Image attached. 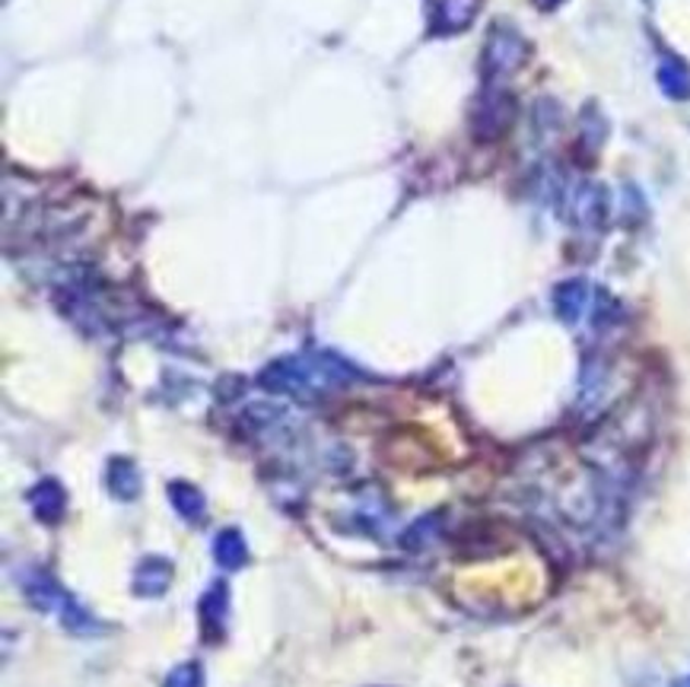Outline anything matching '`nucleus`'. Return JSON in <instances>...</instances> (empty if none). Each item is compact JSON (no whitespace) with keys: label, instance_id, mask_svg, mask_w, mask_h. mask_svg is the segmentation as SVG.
Instances as JSON below:
<instances>
[{"label":"nucleus","instance_id":"1a4fd4ad","mask_svg":"<svg viewBox=\"0 0 690 687\" xmlns=\"http://www.w3.org/2000/svg\"><path fill=\"white\" fill-rule=\"evenodd\" d=\"M30 503H33L35 516H38L42 523L55 525L61 516H65V509H67L65 488H61L58 481H42V484L30 493Z\"/></svg>","mask_w":690,"mask_h":687},{"label":"nucleus","instance_id":"9b49d317","mask_svg":"<svg viewBox=\"0 0 690 687\" xmlns=\"http://www.w3.org/2000/svg\"><path fill=\"white\" fill-rule=\"evenodd\" d=\"M478 0H439L436 7V23L433 33H461L471 20H474Z\"/></svg>","mask_w":690,"mask_h":687},{"label":"nucleus","instance_id":"20e7f679","mask_svg":"<svg viewBox=\"0 0 690 687\" xmlns=\"http://www.w3.org/2000/svg\"><path fill=\"white\" fill-rule=\"evenodd\" d=\"M566 214L573 227L601 229L608 220V192L598 182H579L566 195Z\"/></svg>","mask_w":690,"mask_h":687},{"label":"nucleus","instance_id":"f257e3e1","mask_svg":"<svg viewBox=\"0 0 690 687\" xmlns=\"http://www.w3.org/2000/svg\"><path fill=\"white\" fill-rule=\"evenodd\" d=\"M360 373L337 354L319 351V354H299V357H280L271 366H264L258 382L262 389L274 394H290L299 401H312L319 394L341 389L354 382Z\"/></svg>","mask_w":690,"mask_h":687},{"label":"nucleus","instance_id":"9d476101","mask_svg":"<svg viewBox=\"0 0 690 687\" xmlns=\"http://www.w3.org/2000/svg\"><path fill=\"white\" fill-rule=\"evenodd\" d=\"M23 592H26L30 605L38 608V611H58L61 602L67 598V589H61L58 580H51L48 573H33V576L23 583Z\"/></svg>","mask_w":690,"mask_h":687},{"label":"nucleus","instance_id":"f03ea898","mask_svg":"<svg viewBox=\"0 0 690 687\" xmlns=\"http://www.w3.org/2000/svg\"><path fill=\"white\" fill-rule=\"evenodd\" d=\"M516 115H519V105L509 90H484L471 112V134L484 144L499 140L513 128Z\"/></svg>","mask_w":690,"mask_h":687},{"label":"nucleus","instance_id":"4468645a","mask_svg":"<svg viewBox=\"0 0 690 687\" xmlns=\"http://www.w3.org/2000/svg\"><path fill=\"white\" fill-rule=\"evenodd\" d=\"M214 557L223 570H239L245 560H249V548H245V538L239 528H223L217 538H214Z\"/></svg>","mask_w":690,"mask_h":687},{"label":"nucleus","instance_id":"0eeeda50","mask_svg":"<svg viewBox=\"0 0 690 687\" xmlns=\"http://www.w3.org/2000/svg\"><path fill=\"white\" fill-rule=\"evenodd\" d=\"M172 583V563L165 557H143L134 570V592L147 598H160Z\"/></svg>","mask_w":690,"mask_h":687},{"label":"nucleus","instance_id":"dca6fc26","mask_svg":"<svg viewBox=\"0 0 690 687\" xmlns=\"http://www.w3.org/2000/svg\"><path fill=\"white\" fill-rule=\"evenodd\" d=\"M163 687H204V668L200 662H182L165 675Z\"/></svg>","mask_w":690,"mask_h":687},{"label":"nucleus","instance_id":"ddd939ff","mask_svg":"<svg viewBox=\"0 0 690 687\" xmlns=\"http://www.w3.org/2000/svg\"><path fill=\"white\" fill-rule=\"evenodd\" d=\"M105 478H108V491L118 500H134L140 493V471L131 458H112Z\"/></svg>","mask_w":690,"mask_h":687},{"label":"nucleus","instance_id":"a211bd4d","mask_svg":"<svg viewBox=\"0 0 690 687\" xmlns=\"http://www.w3.org/2000/svg\"><path fill=\"white\" fill-rule=\"evenodd\" d=\"M688 687H690V682H688Z\"/></svg>","mask_w":690,"mask_h":687},{"label":"nucleus","instance_id":"f8f14e48","mask_svg":"<svg viewBox=\"0 0 690 687\" xmlns=\"http://www.w3.org/2000/svg\"><path fill=\"white\" fill-rule=\"evenodd\" d=\"M656 80L668 99H678V102L690 99V67L681 58H675V55L662 58Z\"/></svg>","mask_w":690,"mask_h":687},{"label":"nucleus","instance_id":"7ed1b4c3","mask_svg":"<svg viewBox=\"0 0 690 687\" xmlns=\"http://www.w3.org/2000/svg\"><path fill=\"white\" fill-rule=\"evenodd\" d=\"M526 38L513 26H493L491 35H487V45H484V55H481L484 77L496 80V77H506V73L519 70L526 61Z\"/></svg>","mask_w":690,"mask_h":687},{"label":"nucleus","instance_id":"2eb2a0df","mask_svg":"<svg viewBox=\"0 0 690 687\" xmlns=\"http://www.w3.org/2000/svg\"><path fill=\"white\" fill-rule=\"evenodd\" d=\"M439 525H442V519H439L436 513H433V516H427V519H417V523L404 531L401 545H404L407 551H421V548H427L429 541H433V535L439 531Z\"/></svg>","mask_w":690,"mask_h":687},{"label":"nucleus","instance_id":"f3484780","mask_svg":"<svg viewBox=\"0 0 690 687\" xmlns=\"http://www.w3.org/2000/svg\"><path fill=\"white\" fill-rule=\"evenodd\" d=\"M534 3H538L541 10H554V7H560L563 0H534Z\"/></svg>","mask_w":690,"mask_h":687},{"label":"nucleus","instance_id":"39448f33","mask_svg":"<svg viewBox=\"0 0 690 687\" xmlns=\"http://www.w3.org/2000/svg\"><path fill=\"white\" fill-rule=\"evenodd\" d=\"M197 615H200L204 640L217 643L223 637V630H227V615H230V589H227V583H214L210 589L200 595Z\"/></svg>","mask_w":690,"mask_h":687},{"label":"nucleus","instance_id":"423d86ee","mask_svg":"<svg viewBox=\"0 0 690 687\" xmlns=\"http://www.w3.org/2000/svg\"><path fill=\"white\" fill-rule=\"evenodd\" d=\"M591 290L586 280H563L557 284V290H554V312H557L560 322H566V325H576V322H583V316H586V309H589V299Z\"/></svg>","mask_w":690,"mask_h":687},{"label":"nucleus","instance_id":"6e6552de","mask_svg":"<svg viewBox=\"0 0 690 687\" xmlns=\"http://www.w3.org/2000/svg\"><path fill=\"white\" fill-rule=\"evenodd\" d=\"M169 503L172 509L185 519L188 525H200L207 519V500L204 493L197 491L195 484H185V481H172L169 484Z\"/></svg>","mask_w":690,"mask_h":687}]
</instances>
